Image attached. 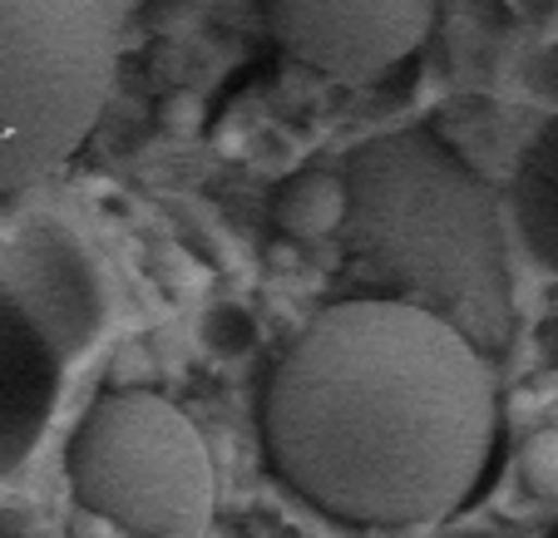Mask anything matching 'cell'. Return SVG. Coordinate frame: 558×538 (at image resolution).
<instances>
[{"mask_svg": "<svg viewBox=\"0 0 558 538\" xmlns=\"http://www.w3.org/2000/svg\"><path fill=\"white\" fill-rule=\"evenodd\" d=\"M495 444L499 391L480 346L396 296L327 306L267 370V465L341 524H445Z\"/></svg>", "mask_w": 558, "mask_h": 538, "instance_id": "1", "label": "cell"}, {"mask_svg": "<svg viewBox=\"0 0 558 538\" xmlns=\"http://www.w3.org/2000/svg\"><path fill=\"white\" fill-rule=\"evenodd\" d=\"M347 183V243L366 272L450 321L460 337L505 331L509 233L499 198L435 129H401L356 148Z\"/></svg>", "mask_w": 558, "mask_h": 538, "instance_id": "2", "label": "cell"}, {"mask_svg": "<svg viewBox=\"0 0 558 538\" xmlns=\"http://www.w3.org/2000/svg\"><path fill=\"white\" fill-rule=\"evenodd\" d=\"M114 0H0V193L35 188L105 119Z\"/></svg>", "mask_w": 558, "mask_h": 538, "instance_id": "3", "label": "cell"}, {"mask_svg": "<svg viewBox=\"0 0 558 538\" xmlns=\"http://www.w3.org/2000/svg\"><path fill=\"white\" fill-rule=\"evenodd\" d=\"M64 475L89 514L134 538H193L213 518V454L173 401L144 386L105 391L74 425Z\"/></svg>", "mask_w": 558, "mask_h": 538, "instance_id": "4", "label": "cell"}, {"mask_svg": "<svg viewBox=\"0 0 558 538\" xmlns=\"http://www.w3.org/2000/svg\"><path fill=\"white\" fill-rule=\"evenodd\" d=\"M267 30L296 64L337 85H371L435 30V0H263Z\"/></svg>", "mask_w": 558, "mask_h": 538, "instance_id": "5", "label": "cell"}, {"mask_svg": "<svg viewBox=\"0 0 558 538\" xmlns=\"http://www.w3.org/2000/svg\"><path fill=\"white\" fill-rule=\"evenodd\" d=\"M0 286L70 366L109 327V292L95 257L60 218H31L0 243Z\"/></svg>", "mask_w": 558, "mask_h": 538, "instance_id": "6", "label": "cell"}, {"mask_svg": "<svg viewBox=\"0 0 558 538\" xmlns=\"http://www.w3.org/2000/svg\"><path fill=\"white\" fill-rule=\"evenodd\" d=\"M64 391V360L0 286V485L35 454Z\"/></svg>", "mask_w": 558, "mask_h": 538, "instance_id": "7", "label": "cell"}, {"mask_svg": "<svg viewBox=\"0 0 558 538\" xmlns=\"http://www.w3.org/2000/svg\"><path fill=\"white\" fill-rule=\"evenodd\" d=\"M509 212L529 257L558 277V114L519 154L509 179Z\"/></svg>", "mask_w": 558, "mask_h": 538, "instance_id": "8", "label": "cell"}, {"mask_svg": "<svg viewBox=\"0 0 558 538\" xmlns=\"http://www.w3.org/2000/svg\"><path fill=\"white\" fill-rule=\"evenodd\" d=\"M272 218L296 243L331 237L341 228V218H347V183H341V173L302 169L296 179H287L272 203Z\"/></svg>", "mask_w": 558, "mask_h": 538, "instance_id": "9", "label": "cell"}, {"mask_svg": "<svg viewBox=\"0 0 558 538\" xmlns=\"http://www.w3.org/2000/svg\"><path fill=\"white\" fill-rule=\"evenodd\" d=\"M257 317L247 311V306H238V302H218V306H208L198 317V341H203V351L208 356H218V360H243V356H253L257 351Z\"/></svg>", "mask_w": 558, "mask_h": 538, "instance_id": "10", "label": "cell"}, {"mask_svg": "<svg viewBox=\"0 0 558 538\" xmlns=\"http://www.w3.org/2000/svg\"><path fill=\"white\" fill-rule=\"evenodd\" d=\"M519 475L534 494H558V425H544L519 450Z\"/></svg>", "mask_w": 558, "mask_h": 538, "instance_id": "11", "label": "cell"}, {"mask_svg": "<svg viewBox=\"0 0 558 538\" xmlns=\"http://www.w3.org/2000/svg\"><path fill=\"white\" fill-rule=\"evenodd\" d=\"M519 85H524L529 99H538V105H548L558 114V40L534 50L519 64Z\"/></svg>", "mask_w": 558, "mask_h": 538, "instance_id": "12", "label": "cell"}, {"mask_svg": "<svg viewBox=\"0 0 558 538\" xmlns=\"http://www.w3.org/2000/svg\"><path fill=\"white\" fill-rule=\"evenodd\" d=\"M430 538H499V534L485 524H440Z\"/></svg>", "mask_w": 558, "mask_h": 538, "instance_id": "13", "label": "cell"}]
</instances>
